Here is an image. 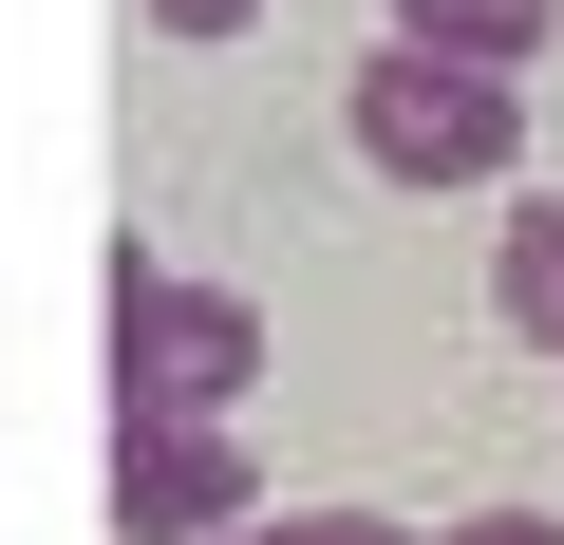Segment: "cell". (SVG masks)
<instances>
[{
    "label": "cell",
    "instance_id": "cell-3",
    "mask_svg": "<svg viewBox=\"0 0 564 545\" xmlns=\"http://www.w3.org/2000/svg\"><path fill=\"white\" fill-rule=\"evenodd\" d=\"M263 526V470L226 414H113V545H226Z\"/></svg>",
    "mask_w": 564,
    "mask_h": 545
},
{
    "label": "cell",
    "instance_id": "cell-7",
    "mask_svg": "<svg viewBox=\"0 0 564 545\" xmlns=\"http://www.w3.org/2000/svg\"><path fill=\"white\" fill-rule=\"evenodd\" d=\"M132 20H151V39H188V57H207V39H245V20H263V0H132Z\"/></svg>",
    "mask_w": 564,
    "mask_h": 545
},
{
    "label": "cell",
    "instance_id": "cell-6",
    "mask_svg": "<svg viewBox=\"0 0 564 545\" xmlns=\"http://www.w3.org/2000/svg\"><path fill=\"white\" fill-rule=\"evenodd\" d=\"M226 545H414L395 508H263V526H226Z\"/></svg>",
    "mask_w": 564,
    "mask_h": 545
},
{
    "label": "cell",
    "instance_id": "cell-8",
    "mask_svg": "<svg viewBox=\"0 0 564 545\" xmlns=\"http://www.w3.org/2000/svg\"><path fill=\"white\" fill-rule=\"evenodd\" d=\"M433 545H564L545 508H470V526H433Z\"/></svg>",
    "mask_w": 564,
    "mask_h": 545
},
{
    "label": "cell",
    "instance_id": "cell-2",
    "mask_svg": "<svg viewBox=\"0 0 564 545\" xmlns=\"http://www.w3.org/2000/svg\"><path fill=\"white\" fill-rule=\"evenodd\" d=\"M263 377V302L188 283L170 244H113V414H226Z\"/></svg>",
    "mask_w": 564,
    "mask_h": 545
},
{
    "label": "cell",
    "instance_id": "cell-5",
    "mask_svg": "<svg viewBox=\"0 0 564 545\" xmlns=\"http://www.w3.org/2000/svg\"><path fill=\"white\" fill-rule=\"evenodd\" d=\"M395 39H433V57H489V76H527V57L564 39V0H395Z\"/></svg>",
    "mask_w": 564,
    "mask_h": 545
},
{
    "label": "cell",
    "instance_id": "cell-1",
    "mask_svg": "<svg viewBox=\"0 0 564 545\" xmlns=\"http://www.w3.org/2000/svg\"><path fill=\"white\" fill-rule=\"evenodd\" d=\"M358 170L377 188H508L527 170V76L433 57V39H377L358 57Z\"/></svg>",
    "mask_w": 564,
    "mask_h": 545
},
{
    "label": "cell",
    "instance_id": "cell-4",
    "mask_svg": "<svg viewBox=\"0 0 564 545\" xmlns=\"http://www.w3.org/2000/svg\"><path fill=\"white\" fill-rule=\"evenodd\" d=\"M489 320H508L527 358H564V188H527V207L489 226Z\"/></svg>",
    "mask_w": 564,
    "mask_h": 545
}]
</instances>
